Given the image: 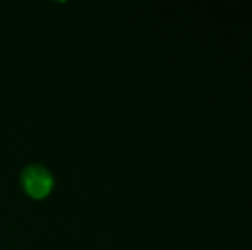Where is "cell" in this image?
Segmentation results:
<instances>
[{
  "label": "cell",
  "instance_id": "1",
  "mask_svg": "<svg viewBox=\"0 0 252 250\" xmlns=\"http://www.w3.org/2000/svg\"><path fill=\"white\" fill-rule=\"evenodd\" d=\"M21 182H23L24 192L33 197V199L47 197L53 187L52 175L48 173V170H45L43 167H36V165L34 167H28L24 170Z\"/></svg>",
  "mask_w": 252,
  "mask_h": 250
}]
</instances>
